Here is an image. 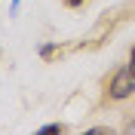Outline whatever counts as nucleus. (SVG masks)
<instances>
[{"label":"nucleus","instance_id":"4","mask_svg":"<svg viewBox=\"0 0 135 135\" xmlns=\"http://www.w3.org/2000/svg\"><path fill=\"white\" fill-rule=\"evenodd\" d=\"M129 65H132V71H135V46H132V55H129Z\"/></svg>","mask_w":135,"mask_h":135},{"label":"nucleus","instance_id":"2","mask_svg":"<svg viewBox=\"0 0 135 135\" xmlns=\"http://www.w3.org/2000/svg\"><path fill=\"white\" fill-rule=\"evenodd\" d=\"M55 132H65V126H59V123H49V126H43L40 135H55Z\"/></svg>","mask_w":135,"mask_h":135},{"label":"nucleus","instance_id":"3","mask_svg":"<svg viewBox=\"0 0 135 135\" xmlns=\"http://www.w3.org/2000/svg\"><path fill=\"white\" fill-rule=\"evenodd\" d=\"M65 3H68V6H83L86 0H65Z\"/></svg>","mask_w":135,"mask_h":135},{"label":"nucleus","instance_id":"1","mask_svg":"<svg viewBox=\"0 0 135 135\" xmlns=\"http://www.w3.org/2000/svg\"><path fill=\"white\" fill-rule=\"evenodd\" d=\"M132 92H135V71H132V65H123V68L114 71V77H110L108 95L114 101H123V98H129Z\"/></svg>","mask_w":135,"mask_h":135}]
</instances>
